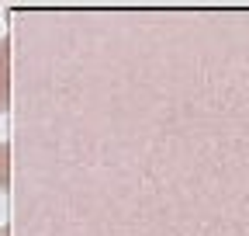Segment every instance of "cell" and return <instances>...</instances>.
Wrapping results in <instances>:
<instances>
[{"label":"cell","instance_id":"3","mask_svg":"<svg viewBox=\"0 0 249 236\" xmlns=\"http://www.w3.org/2000/svg\"><path fill=\"white\" fill-rule=\"evenodd\" d=\"M0 236H11V226H0Z\"/></svg>","mask_w":249,"mask_h":236},{"label":"cell","instance_id":"1","mask_svg":"<svg viewBox=\"0 0 249 236\" xmlns=\"http://www.w3.org/2000/svg\"><path fill=\"white\" fill-rule=\"evenodd\" d=\"M11 108V39H0V115Z\"/></svg>","mask_w":249,"mask_h":236},{"label":"cell","instance_id":"2","mask_svg":"<svg viewBox=\"0 0 249 236\" xmlns=\"http://www.w3.org/2000/svg\"><path fill=\"white\" fill-rule=\"evenodd\" d=\"M11 188V142H0V191Z\"/></svg>","mask_w":249,"mask_h":236}]
</instances>
